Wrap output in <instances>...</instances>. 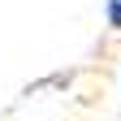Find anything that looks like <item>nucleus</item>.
<instances>
[{
    "mask_svg": "<svg viewBox=\"0 0 121 121\" xmlns=\"http://www.w3.org/2000/svg\"><path fill=\"white\" fill-rule=\"evenodd\" d=\"M108 22L121 26V0H108Z\"/></svg>",
    "mask_w": 121,
    "mask_h": 121,
    "instance_id": "f257e3e1",
    "label": "nucleus"
}]
</instances>
